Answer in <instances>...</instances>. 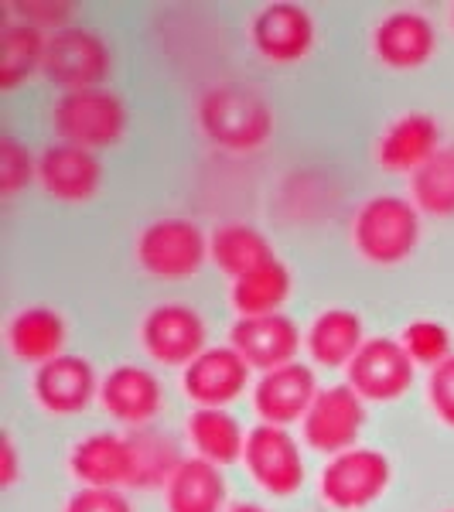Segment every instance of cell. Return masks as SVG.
I'll list each match as a JSON object with an SVG mask.
<instances>
[{
    "label": "cell",
    "mask_w": 454,
    "mask_h": 512,
    "mask_svg": "<svg viewBox=\"0 0 454 512\" xmlns=\"http://www.w3.org/2000/svg\"><path fill=\"white\" fill-rule=\"evenodd\" d=\"M198 130L229 154H253L274 137V110L253 86H209L195 106Z\"/></svg>",
    "instance_id": "6da1fadb"
},
{
    "label": "cell",
    "mask_w": 454,
    "mask_h": 512,
    "mask_svg": "<svg viewBox=\"0 0 454 512\" xmlns=\"http://www.w3.org/2000/svg\"><path fill=\"white\" fill-rule=\"evenodd\" d=\"M352 246L373 267H396L420 246V212L403 195H373L352 216Z\"/></svg>",
    "instance_id": "7a4b0ae2"
},
{
    "label": "cell",
    "mask_w": 454,
    "mask_h": 512,
    "mask_svg": "<svg viewBox=\"0 0 454 512\" xmlns=\"http://www.w3.org/2000/svg\"><path fill=\"white\" fill-rule=\"evenodd\" d=\"M52 130L59 144L82 147V151H103L113 147L127 130V106L110 89H79L62 93L52 106Z\"/></svg>",
    "instance_id": "3957f363"
},
{
    "label": "cell",
    "mask_w": 454,
    "mask_h": 512,
    "mask_svg": "<svg viewBox=\"0 0 454 512\" xmlns=\"http://www.w3.org/2000/svg\"><path fill=\"white\" fill-rule=\"evenodd\" d=\"M137 267L158 280H188L209 263V236L192 219H154L137 233Z\"/></svg>",
    "instance_id": "277c9868"
},
{
    "label": "cell",
    "mask_w": 454,
    "mask_h": 512,
    "mask_svg": "<svg viewBox=\"0 0 454 512\" xmlns=\"http://www.w3.org/2000/svg\"><path fill=\"white\" fill-rule=\"evenodd\" d=\"M393 482V465L383 451L376 448H349L325 461L318 478L321 499L335 512H362L369 509L379 495H386Z\"/></svg>",
    "instance_id": "5b68a950"
},
{
    "label": "cell",
    "mask_w": 454,
    "mask_h": 512,
    "mask_svg": "<svg viewBox=\"0 0 454 512\" xmlns=\"http://www.w3.org/2000/svg\"><path fill=\"white\" fill-rule=\"evenodd\" d=\"M113 52L99 31L89 28H55L45 45V65L41 76L62 89V93H79V89H99V82L110 76Z\"/></svg>",
    "instance_id": "8992f818"
},
{
    "label": "cell",
    "mask_w": 454,
    "mask_h": 512,
    "mask_svg": "<svg viewBox=\"0 0 454 512\" xmlns=\"http://www.w3.org/2000/svg\"><path fill=\"white\" fill-rule=\"evenodd\" d=\"M209 328L192 304L164 301L154 304L140 321V345L154 362L171 369H185L209 349Z\"/></svg>",
    "instance_id": "52a82bcc"
},
{
    "label": "cell",
    "mask_w": 454,
    "mask_h": 512,
    "mask_svg": "<svg viewBox=\"0 0 454 512\" xmlns=\"http://www.w3.org/2000/svg\"><path fill=\"white\" fill-rule=\"evenodd\" d=\"M362 427H366V400L349 383L321 386L308 417L301 420L304 444L328 458L359 448Z\"/></svg>",
    "instance_id": "ba28073f"
},
{
    "label": "cell",
    "mask_w": 454,
    "mask_h": 512,
    "mask_svg": "<svg viewBox=\"0 0 454 512\" xmlns=\"http://www.w3.org/2000/svg\"><path fill=\"white\" fill-rule=\"evenodd\" d=\"M243 465L253 482L274 499H287V495L301 492L304 475H308L301 444L294 441V434L287 427L274 424H257L246 434Z\"/></svg>",
    "instance_id": "9c48e42d"
},
{
    "label": "cell",
    "mask_w": 454,
    "mask_h": 512,
    "mask_svg": "<svg viewBox=\"0 0 454 512\" xmlns=\"http://www.w3.org/2000/svg\"><path fill=\"white\" fill-rule=\"evenodd\" d=\"M417 362L410 359L400 338H366L356 359L345 369V379L366 403H393L414 386Z\"/></svg>",
    "instance_id": "30bf717a"
},
{
    "label": "cell",
    "mask_w": 454,
    "mask_h": 512,
    "mask_svg": "<svg viewBox=\"0 0 454 512\" xmlns=\"http://www.w3.org/2000/svg\"><path fill=\"white\" fill-rule=\"evenodd\" d=\"M250 41L260 59L294 65L308 59L315 48V21H311L308 7L291 4V0L263 4L250 21Z\"/></svg>",
    "instance_id": "8fae6325"
},
{
    "label": "cell",
    "mask_w": 454,
    "mask_h": 512,
    "mask_svg": "<svg viewBox=\"0 0 454 512\" xmlns=\"http://www.w3.org/2000/svg\"><path fill=\"white\" fill-rule=\"evenodd\" d=\"M250 386V366L233 345H209L195 362L181 369V390L195 407L226 410Z\"/></svg>",
    "instance_id": "7c38bea8"
},
{
    "label": "cell",
    "mask_w": 454,
    "mask_h": 512,
    "mask_svg": "<svg viewBox=\"0 0 454 512\" xmlns=\"http://www.w3.org/2000/svg\"><path fill=\"white\" fill-rule=\"evenodd\" d=\"M99 383L96 369L89 359L82 355H59V359L45 362L35 369L31 379V393H35L38 407L48 410L55 417H76L82 410L93 407V400H99Z\"/></svg>",
    "instance_id": "4fadbf2b"
},
{
    "label": "cell",
    "mask_w": 454,
    "mask_h": 512,
    "mask_svg": "<svg viewBox=\"0 0 454 512\" xmlns=\"http://www.w3.org/2000/svg\"><path fill=\"white\" fill-rule=\"evenodd\" d=\"M437 31L431 18L414 7L390 11L373 28V55L393 72H417L434 59Z\"/></svg>",
    "instance_id": "5bb4252c"
},
{
    "label": "cell",
    "mask_w": 454,
    "mask_h": 512,
    "mask_svg": "<svg viewBox=\"0 0 454 512\" xmlns=\"http://www.w3.org/2000/svg\"><path fill=\"white\" fill-rule=\"evenodd\" d=\"M318 390L321 386L315 379V369L304 366V362H287V366L274 369V373H263L257 379V386H253V410H257L263 424H301L308 417Z\"/></svg>",
    "instance_id": "9a60e30c"
},
{
    "label": "cell",
    "mask_w": 454,
    "mask_h": 512,
    "mask_svg": "<svg viewBox=\"0 0 454 512\" xmlns=\"http://www.w3.org/2000/svg\"><path fill=\"white\" fill-rule=\"evenodd\" d=\"M69 472L79 489H130L134 485V444L130 434L99 431L72 448Z\"/></svg>",
    "instance_id": "2e32d148"
},
{
    "label": "cell",
    "mask_w": 454,
    "mask_h": 512,
    "mask_svg": "<svg viewBox=\"0 0 454 512\" xmlns=\"http://www.w3.org/2000/svg\"><path fill=\"white\" fill-rule=\"evenodd\" d=\"M99 403L113 420L127 427H151V420L161 414L164 390L161 379L144 366L123 362V366L110 369L99 383Z\"/></svg>",
    "instance_id": "e0dca14e"
},
{
    "label": "cell",
    "mask_w": 454,
    "mask_h": 512,
    "mask_svg": "<svg viewBox=\"0 0 454 512\" xmlns=\"http://www.w3.org/2000/svg\"><path fill=\"white\" fill-rule=\"evenodd\" d=\"M301 328L294 325V318L287 315H260V318H239L229 332V345L243 355L246 366L274 373V369L297 362L301 352Z\"/></svg>",
    "instance_id": "ac0fdd59"
},
{
    "label": "cell",
    "mask_w": 454,
    "mask_h": 512,
    "mask_svg": "<svg viewBox=\"0 0 454 512\" xmlns=\"http://www.w3.org/2000/svg\"><path fill=\"white\" fill-rule=\"evenodd\" d=\"M38 185L55 202L82 205L103 185V164L93 151L72 144H52L38 154Z\"/></svg>",
    "instance_id": "d6986e66"
},
{
    "label": "cell",
    "mask_w": 454,
    "mask_h": 512,
    "mask_svg": "<svg viewBox=\"0 0 454 512\" xmlns=\"http://www.w3.org/2000/svg\"><path fill=\"white\" fill-rule=\"evenodd\" d=\"M444 147L441 123L431 113H403L376 140V164L393 175H414Z\"/></svg>",
    "instance_id": "ffe728a7"
},
{
    "label": "cell",
    "mask_w": 454,
    "mask_h": 512,
    "mask_svg": "<svg viewBox=\"0 0 454 512\" xmlns=\"http://www.w3.org/2000/svg\"><path fill=\"white\" fill-rule=\"evenodd\" d=\"M362 345H366V325L349 308H325L304 332L311 362L325 369H349Z\"/></svg>",
    "instance_id": "44dd1931"
},
{
    "label": "cell",
    "mask_w": 454,
    "mask_h": 512,
    "mask_svg": "<svg viewBox=\"0 0 454 512\" xmlns=\"http://www.w3.org/2000/svg\"><path fill=\"white\" fill-rule=\"evenodd\" d=\"M65 338H69L65 318L48 304L21 308L7 321V349L14 352V359L31 362V366H45V362L65 355Z\"/></svg>",
    "instance_id": "7402d4cb"
},
{
    "label": "cell",
    "mask_w": 454,
    "mask_h": 512,
    "mask_svg": "<svg viewBox=\"0 0 454 512\" xmlns=\"http://www.w3.org/2000/svg\"><path fill=\"white\" fill-rule=\"evenodd\" d=\"M164 509L168 512H226L229 509V485L219 465L192 458L181 461L175 478L164 489Z\"/></svg>",
    "instance_id": "603a6c76"
},
{
    "label": "cell",
    "mask_w": 454,
    "mask_h": 512,
    "mask_svg": "<svg viewBox=\"0 0 454 512\" xmlns=\"http://www.w3.org/2000/svg\"><path fill=\"white\" fill-rule=\"evenodd\" d=\"M277 260L270 239L260 233L257 226L246 222H226V226L212 229L209 236V263H216L226 277L239 280L250 270L263 267V263Z\"/></svg>",
    "instance_id": "cb8c5ba5"
},
{
    "label": "cell",
    "mask_w": 454,
    "mask_h": 512,
    "mask_svg": "<svg viewBox=\"0 0 454 512\" xmlns=\"http://www.w3.org/2000/svg\"><path fill=\"white\" fill-rule=\"evenodd\" d=\"M185 424H188V441H192L198 458L212 461V465H219V468H226V465H233V461L243 458L246 434L229 410L195 407Z\"/></svg>",
    "instance_id": "d4e9b609"
},
{
    "label": "cell",
    "mask_w": 454,
    "mask_h": 512,
    "mask_svg": "<svg viewBox=\"0 0 454 512\" xmlns=\"http://www.w3.org/2000/svg\"><path fill=\"white\" fill-rule=\"evenodd\" d=\"M287 297H291V270L280 260H270L233 280V291H229V301H233L239 318L280 315Z\"/></svg>",
    "instance_id": "484cf974"
},
{
    "label": "cell",
    "mask_w": 454,
    "mask_h": 512,
    "mask_svg": "<svg viewBox=\"0 0 454 512\" xmlns=\"http://www.w3.org/2000/svg\"><path fill=\"white\" fill-rule=\"evenodd\" d=\"M130 444H134V485L130 489H168V482L175 478L181 461H185L181 444L171 434L154 431V427H137L130 434Z\"/></svg>",
    "instance_id": "4316f807"
},
{
    "label": "cell",
    "mask_w": 454,
    "mask_h": 512,
    "mask_svg": "<svg viewBox=\"0 0 454 512\" xmlns=\"http://www.w3.org/2000/svg\"><path fill=\"white\" fill-rule=\"evenodd\" d=\"M407 181H410V202L417 205L420 216L451 219L454 216V144H444Z\"/></svg>",
    "instance_id": "83f0119b"
},
{
    "label": "cell",
    "mask_w": 454,
    "mask_h": 512,
    "mask_svg": "<svg viewBox=\"0 0 454 512\" xmlns=\"http://www.w3.org/2000/svg\"><path fill=\"white\" fill-rule=\"evenodd\" d=\"M48 35H41L38 24H7L4 28V59H0V89H18L45 65Z\"/></svg>",
    "instance_id": "f1b7e54d"
},
{
    "label": "cell",
    "mask_w": 454,
    "mask_h": 512,
    "mask_svg": "<svg viewBox=\"0 0 454 512\" xmlns=\"http://www.w3.org/2000/svg\"><path fill=\"white\" fill-rule=\"evenodd\" d=\"M400 342H403V349H407L410 359H414L417 366H427V369L441 366V362H448L454 355L451 352V345H454L451 332L441 325V321H431V318L410 321V325L403 328Z\"/></svg>",
    "instance_id": "f546056e"
},
{
    "label": "cell",
    "mask_w": 454,
    "mask_h": 512,
    "mask_svg": "<svg viewBox=\"0 0 454 512\" xmlns=\"http://www.w3.org/2000/svg\"><path fill=\"white\" fill-rule=\"evenodd\" d=\"M28 181H38V161H31V154L14 137H4L0 140V192L14 195Z\"/></svg>",
    "instance_id": "4dcf8cb0"
},
{
    "label": "cell",
    "mask_w": 454,
    "mask_h": 512,
    "mask_svg": "<svg viewBox=\"0 0 454 512\" xmlns=\"http://www.w3.org/2000/svg\"><path fill=\"white\" fill-rule=\"evenodd\" d=\"M427 403H431L434 417L454 431V355L441 366H434L431 376H427Z\"/></svg>",
    "instance_id": "1f68e13d"
},
{
    "label": "cell",
    "mask_w": 454,
    "mask_h": 512,
    "mask_svg": "<svg viewBox=\"0 0 454 512\" xmlns=\"http://www.w3.org/2000/svg\"><path fill=\"white\" fill-rule=\"evenodd\" d=\"M65 512H134L123 489H79L69 495Z\"/></svg>",
    "instance_id": "d6a6232c"
},
{
    "label": "cell",
    "mask_w": 454,
    "mask_h": 512,
    "mask_svg": "<svg viewBox=\"0 0 454 512\" xmlns=\"http://www.w3.org/2000/svg\"><path fill=\"white\" fill-rule=\"evenodd\" d=\"M18 482V448H14V437L4 434L0 437V485L11 489Z\"/></svg>",
    "instance_id": "836d02e7"
},
{
    "label": "cell",
    "mask_w": 454,
    "mask_h": 512,
    "mask_svg": "<svg viewBox=\"0 0 454 512\" xmlns=\"http://www.w3.org/2000/svg\"><path fill=\"white\" fill-rule=\"evenodd\" d=\"M21 11L28 14V18L35 11H41L38 21H45V24H62L65 18H69V7L65 4H21Z\"/></svg>",
    "instance_id": "e575fe53"
},
{
    "label": "cell",
    "mask_w": 454,
    "mask_h": 512,
    "mask_svg": "<svg viewBox=\"0 0 454 512\" xmlns=\"http://www.w3.org/2000/svg\"><path fill=\"white\" fill-rule=\"evenodd\" d=\"M226 512H270V509L260 506V502H229Z\"/></svg>",
    "instance_id": "d590c367"
},
{
    "label": "cell",
    "mask_w": 454,
    "mask_h": 512,
    "mask_svg": "<svg viewBox=\"0 0 454 512\" xmlns=\"http://www.w3.org/2000/svg\"><path fill=\"white\" fill-rule=\"evenodd\" d=\"M451 24H454V7H451Z\"/></svg>",
    "instance_id": "8d00e7d4"
},
{
    "label": "cell",
    "mask_w": 454,
    "mask_h": 512,
    "mask_svg": "<svg viewBox=\"0 0 454 512\" xmlns=\"http://www.w3.org/2000/svg\"><path fill=\"white\" fill-rule=\"evenodd\" d=\"M448 512H454V509H448Z\"/></svg>",
    "instance_id": "74e56055"
}]
</instances>
